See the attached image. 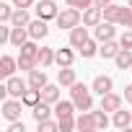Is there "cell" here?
Returning <instances> with one entry per match:
<instances>
[{"instance_id": "ab89813d", "label": "cell", "mask_w": 132, "mask_h": 132, "mask_svg": "<svg viewBox=\"0 0 132 132\" xmlns=\"http://www.w3.org/2000/svg\"><path fill=\"white\" fill-rule=\"evenodd\" d=\"M124 101H129V104H132V86H127V88H124Z\"/></svg>"}, {"instance_id": "83f0119b", "label": "cell", "mask_w": 132, "mask_h": 132, "mask_svg": "<svg viewBox=\"0 0 132 132\" xmlns=\"http://www.w3.org/2000/svg\"><path fill=\"white\" fill-rule=\"evenodd\" d=\"M21 54H26V57H34L36 60V54H39V47H36V39H29V42H23L21 47Z\"/></svg>"}, {"instance_id": "e0dca14e", "label": "cell", "mask_w": 132, "mask_h": 132, "mask_svg": "<svg viewBox=\"0 0 132 132\" xmlns=\"http://www.w3.org/2000/svg\"><path fill=\"white\" fill-rule=\"evenodd\" d=\"M75 122H78V129H80V132H93V129H96V117H93V111H80V117H78Z\"/></svg>"}, {"instance_id": "7402d4cb", "label": "cell", "mask_w": 132, "mask_h": 132, "mask_svg": "<svg viewBox=\"0 0 132 132\" xmlns=\"http://www.w3.org/2000/svg\"><path fill=\"white\" fill-rule=\"evenodd\" d=\"M21 101H23V106H29V109H34L39 101H42V88H31L29 86V91L21 96Z\"/></svg>"}, {"instance_id": "44dd1931", "label": "cell", "mask_w": 132, "mask_h": 132, "mask_svg": "<svg viewBox=\"0 0 132 132\" xmlns=\"http://www.w3.org/2000/svg\"><path fill=\"white\" fill-rule=\"evenodd\" d=\"M42 101H47V104H57L60 101V86H52V83H47L44 88H42Z\"/></svg>"}, {"instance_id": "30bf717a", "label": "cell", "mask_w": 132, "mask_h": 132, "mask_svg": "<svg viewBox=\"0 0 132 132\" xmlns=\"http://www.w3.org/2000/svg\"><path fill=\"white\" fill-rule=\"evenodd\" d=\"M122 101H124L122 96H117L114 91H109V93H104V96H101V109H104V111H111V114H114L117 109H122Z\"/></svg>"}, {"instance_id": "7bdbcfd3", "label": "cell", "mask_w": 132, "mask_h": 132, "mask_svg": "<svg viewBox=\"0 0 132 132\" xmlns=\"http://www.w3.org/2000/svg\"><path fill=\"white\" fill-rule=\"evenodd\" d=\"M127 5H129V8H132V0H127Z\"/></svg>"}, {"instance_id": "f35d334b", "label": "cell", "mask_w": 132, "mask_h": 132, "mask_svg": "<svg viewBox=\"0 0 132 132\" xmlns=\"http://www.w3.org/2000/svg\"><path fill=\"white\" fill-rule=\"evenodd\" d=\"M13 5H16V8H31L34 0H13Z\"/></svg>"}, {"instance_id": "7c38bea8", "label": "cell", "mask_w": 132, "mask_h": 132, "mask_svg": "<svg viewBox=\"0 0 132 132\" xmlns=\"http://www.w3.org/2000/svg\"><path fill=\"white\" fill-rule=\"evenodd\" d=\"M78 109H75V101H57L54 104V114H57V119H70L73 114H75Z\"/></svg>"}, {"instance_id": "277c9868", "label": "cell", "mask_w": 132, "mask_h": 132, "mask_svg": "<svg viewBox=\"0 0 132 132\" xmlns=\"http://www.w3.org/2000/svg\"><path fill=\"white\" fill-rule=\"evenodd\" d=\"M21 104H23L21 98H13V96L5 98V101H3V117H5L8 122H16V119L21 117Z\"/></svg>"}, {"instance_id": "f546056e", "label": "cell", "mask_w": 132, "mask_h": 132, "mask_svg": "<svg viewBox=\"0 0 132 132\" xmlns=\"http://www.w3.org/2000/svg\"><path fill=\"white\" fill-rule=\"evenodd\" d=\"M34 68H39L34 57H26V54H18V70H26V73H31Z\"/></svg>"}, {"instance_id": "52a82bcc", "label": "cell", "mask_w": 132, "mask_h": 132, "mask_svg": "<svg viewBox=\"0 0 132 132\" xmlns=\"http://www.w3.org/2000/svg\"><path fill=\"white\" fill-rule=\"evenodd\" d=\"M101 18H104V8H98V5H91V8H86V11H83V23H86L88 29L98 26V23H101Z\"/></svg>"}, {"instance_id": "4316f807", "label": "cell", "mask_w": 132, "mask_h": 132, "mask_svg": "<svg viewBox=\"0 0 132 132\" xmlns=\"http://www.w3.org/2000/svg\"><path fill=\"white\" fill-rule=\"evenodd\" d=\"M31 114H34V119H36V122H42V119H49V114H52V104H47V101H39V104L31 109Z\"/></svg>"}, {"instance_id": "9c48e42d", "label": "cell", "mask_w": 132, "mask_h": 132, "mask_svg": "<svg viewBox=\"0 0 132 132\" xmlns=\"http://www.w3.org/2000/svg\"><path fill=\"white\" fill-rule=\"evenodd\" d=\"M5 86H8V93H11L13 98H21V96L29 91V83H23V80L16 78V75H11V78L5 80Z\"/></svg>"}, {"instance_id": "60d3db41", "label": "cell", "mask_w": 132, "mask_h": 132, "mask_svg": "<svg viewBox=\"0 0 132 132\" xmlns=\"http://www.w3.org/2000/svg\"><path fill=\"white\" fill-rule=\"evenodd\" d=\"M93 5H98V8H106V5H111V0H93Z\"/></svg>"}, {"instance_id": "f1b7e54d", "label": "cell", "mask_w": 132, "mask_h": 132, "mask_svg": "<svg viewBox=\"0 0 132 132\" xmlns=\"http://www.w3.org/2000/svg\"><path fill=\"white\" fill-rule=\"evenodd\" d=\"M78 52H80V54H83L86 60H91L93 54H98V44H96L93 39H88V42H86V44H83V47H80Z\"/></svg>"}, {"instance_id": "d6986e66", "label": "cell", "mask_w": 132, "mask_h": 132, "mask_svg": "<svg viewBox=\"0 0 132 132\" xmlns=\"http://www.w3.org/2000/svg\"><path fill=\"white\" fill-rule=\"evenodd\" d=\"M57 80H60V86H73V83H78V75H75V70H73V65H68V68H60V73H57Z\"/></svg>"}, {"instance_id": "b9f144b4", "label": "cell", "mask_w": 132, "mask_h": 132, "mask_svg": "<svg viewBox=\"0 0 132 132\" xmlns=\"http://www.w3.org/2000/svg\"><path fill=\"white\" fill-rule=\"evenodd\" d=\"M124 29H132V16H129V21H127V26Z\"/></svg>"}, {"instance_id": "8992f818", "label": "cell", "mask_w": 132, "mask_h": 132, "mask_svg": "<svg viewBox=\"0 0 132 132\" xmlns=\"http://www.w3.org/2000/svg\"><path fill=\"white\" fill-rule=\"evenodd\" d=\"M114 34H117V29H114V23H111V21H104V23L93 26V36H96V42H98V44H101V42L114 39Z\"/></svg>"}, {"instance_id": "74e56055", "label": "cell", "mask_w": 132, "mask_h": 132, "mask_svg": "<svg viewBox=\"0 0 132 132\" xmlns=\"http://www.w3.org/2000/svg\"><path fill=\"white\" fill-rule=\"evenodd\" d=\"M8 132H26V127H23V122H11V127H8Z\"/></svg>"}, {"instance_id": "2e32d148", "label": "cell", "mask_w": 132, "mask_h": 132, "mask_svg": "<svg viewBox=\"0 0 132 132\" xmlns=\"http://www.w3.org/2000/svg\"><path fill=\"white\" fill-rule=\"evenodd\" d=\"M119 49H122V44H119V42H114V39H109V42H101L98 54H101L104 60H114V57L119 54Z\"/></svg>"}, {"instance_id": "e575fe53", "label": "cell", "mask_w": 132, "mask_h": 132, "mask_svg": "<svg viewBox=\"0 0 132 132\" xmlns=\"http://www.w3.org/2000/svg\"><path fill=\"white\" fill-rule=\"evenodd\" d=\"M119 44H122L124 49H132V29H127V31L119 36Z\"/></svg>"}, {"instance_id": "7a4b0ae2", "label": "cell", "mask_w": 132, "mask_h": 132, "mask_svg": "<svg viewBox=\"0 0 132 132\" xmlns=\"http://www.w3.org/2000/svg\"><path fill=\"white\" fill-rule=\"evenodd\" d=\"M57 26L60 29H75L80 21H83V13H80V8H73V5H68L65 11H60L57 13Z\"/></svg>"}, {"instance_id": "4fadbf2b", "label": "cell", "mask_w": 132, "mask_h": 132, "mask_svg": "<svg viewBox=\"0 0 132 132\" xmlns=\"http://www.w3.org/2000/svg\"><path fill=\"white\" fill-rule=\"evenodd\" d=\"M54 54H57L54 47H39L36 65H39V68H49V65H54Z\"/></svg>"}, {"instance_id": "836d02e7", "label": "cell", "mask_w": 132, "mask_h": 132, "mask_svg": "<svg viewBox=\"0 0 132 132\" xmlns=\"http://www.w3.org/2000/svg\"><path fill=\"white\" fill-rule=\"evenodd\" d=\"M68 5H73V8H80V11H86V8H91L93 5V0H65Z\"/></svg>"}, {"instance_id": "d590c367", "label": "cell", "mask_w": 132, "mask_h": 132, "mask_svg": "<svg viewBox=\"0 0 132 132\" xmlns=\"http://www.w3.org/2000/svg\"><path fill=\"white\" fill-rule=\"evenodd\" d=\"M75 127H78V122H75L73 117H70V119H60V129H62V132H70V129H75Z\"/></svg>"}, {"instance_id": "8fae6325", "label": "cell", "mask_w": 132, "mask_h": 132, "mask_svg": "<svg viewBox=\"0 0 132 132\" xmlns=\"http://www.w3.org/2000/svg\"><path fill=\"white\" fill-rule=\"evenodd\" d=\"M16 68H18V60L16 57H11V54H3L0 57V78H11L13 73H16Z\"/></svg>"}, {"instance_id": "4dcf8cb0", "label": "cell", "mask_w": 132, "mask_h": 132, "mask_svg": "<svg viewBox=\"0 0 132 132\" xmlns=\"http://www.w3.org/2000/svg\"><path fill=\"white\" fill-rule=\"evenodd\" d=\"M93 117H96V129H106V127H109V117H106V111H104V109L93 111Z\"/></svg>"}, {"instance_id": "5bb4252c", "label": "cell", "mask_w": 132, "mask_h": 132, "mask_svg": "<svg viewBox=\"0 0 132 132\" xmlns=\"http://www.w3.org/2000/svg\"><path fill=\"white\" fill-rule=\"evenodd\" d=\"M91 88H93L98 96H104V93H109V91L114 88V80H111L109 75H96L93 83H91Z\"/></svg>"}, {"instance_id": "5b68a950", "label": "cell", "mask_w": 132, "mask_h": 132, "mask_svg": "<svg viewBox=\"0 0 132 132\" xmlns=\"http://www.w3.org/2000/svg\"><path fill=\"white\" fill-rule=\"evenodd\" d=\"M57 13H60V8H57L54 0H39L36 3V16L39 18L49 21V18H57Z\"/></svg>"}, {"instance_id": "ac0fdd59", "label": "cell", "mask_w": 132, "mask_h": 132, "mask_svg": "<svg viewBox=\"0 0 132 132\" xmlns=\"http://www.w3.org/2000/svg\"><path fill=\"white\" fill-rule=\"evenodd\" d=\"M29 39H31L29 26H13V31H11V44H13V47H21V44L29 42Z\"/></svg>"}, {"instance_id": "cb8c5ba5", "label": "cell", "mask_w": 132, "mask_h": 132, "mask_svg": "<svg viewBox=\"0 0 132 132\" xmlns=\"http://www.w3.org/2000/svg\"><path fill=\"white\" fill-rule=\"evenodd\" d=\"M114 62H117L119 70H129V68H132V49H124V47H122L119 54L114 57Z\"/></svg>"}, {"instance_id": "603a6c76", "label": "cell", "mask_w": 132, "mask_h": 132, "mask_svg": "<svg viewBox=\"0 0 132 132\" xmlns=\"http://www.w3.org/2000/svg\"><path fill=\"white\" fill-rule=\"evenodd\" d=\"M114 127H119V129H127L129 124H132V111H124V109H117L114 111Z\"/></svg>"}, {"instance_id": "ba28073f", "label": "cell", "mask_w": 132, "mask_h": 132, "mask_svg": "<svg viewBox=\"0 0 132 132\" xmlns=\"http://www.w3.org/2000/svg\"><path fill=\"white\" fill-rule=\"evenodd\" d=\"M86 42H88V26H86V23H83V26L78 23L75 29H70V44H73L75 49H80Z\"/></svg>"}, {"instance_id": "8d00e7d4", "label": "cell", "mask_w": 132, "mask_h": 132, "mask_svg": "<svg viewBox=\"0 0 132 132\" xmlns=\"http://www.w3.org/2000/svg\"><path fill=\"white\" fill-rule=\"evenodd\" d=\"M11 31H13V26H0V44H5V42H11Z\"/></svg>"}, {"instance_id": "3957f363", "label": "cell", "mask_w": 132, "mask_h": 132, "mask_svg": "<svg viewBox=\"0 0 132 132\" xmlns=\"http://www.w3.org/2000/svg\"><path fill=\"white\" fill-rule=\"evenodd\" d=\"M129 16H132V8L127 5H106L104 8V21H111V23H122V26H127V21H129Z\"/></svg>"}, {"instance_id": "484cf974", "label": "cell", "mask_w": 132, "mask_h": 132, "mask_svg": "<svg viewBox=\"0 0 132 132\" xmlns=\"http://www.w3.org/2000/svg\"><path fill=\"white\" fill-rule=\"evenodd\" d=\"M13 26H29L31 23V16H29V8H16L13 11V18H11Z\"/></svg>"}, {"instance_id": "6da1fadb", "label": "cell", "mask_w": 132, "mask_h": 132, "mask_svg": "<svg viewBox=\"0 0 132 132\" xmlns=\"http://www.w3.org/2000/svg\"><path fill=\"white\" fill-rule=\"evenodd\" d=\"M91 91H93V88H86L83 83H73V86H70V96H73L78 111H91V109H93V96H91Z\"/></svg>"}, {"instance_id": "ee69618b", "label": "cell", "mask_w": 132, "mask_h": 132, "mask_svg": "<svg viewBox=\"0 0 132 132\" xmlns=\"http://www.w3.org/2000/svg\"><path fill=\"white\" fill-rule=\"evenodd\" d=\"M129 73H132V68H129Z\"/></svg>"}, {"instance_id": "d6a6232c", "label": "cell", "mask_w": 132, "mask_h": 132, "mask_svg": "<svg viewBox=\"0 0 132 132\" xmlns=\"http://www.w3.org/2000/svg\"><path fill=\"white\" fill-rule=\"evenodd\" d=\"M13 18V8L8 5V3H0V21H3V23H8Z\"/></svg>"}, {"instance_id": "9a60e30c", "label": "cell", "mask_w": 132, "mask_h": 132, "mask_svg": "<svg viewBox=\"0 0 132 132\" xmlns=\"http://www.w3.org/2000/svg\"><path fill=\"white\" fill-rule=\"evenodd\" d=\"M29 34H31V39H44V36L49 34V26H47V21H44V18H36V21H31V23H29Z\"/></svg>"}, {"instance_id": "d4e9b609", "label": "cell", "mask_w": 132, "mask_h": 132, "mask_svg": "<svg viewBox=\"0 0 132 132\" xmlns=\"http://www.w3.org/2000/svg\"><path fill=\"white\" fill-rule=\"evenodd\" d=\"M54 62L60 65V68H68V65H73V62H75V54H73V49H57V54H54Z\"/></svg>"}, {"instance_id": "1f68e13d", "label": "cell", "mask_w": 132, "mask_h": 132, "mask_svg": "<svg viewBox=\"0 0 132 132\" xmlns=\"http://www.w3.org/2000/svg\"><path fill=\"white\" fill-rule=\"evenodd\" d=\"M36 124H39V132H54V129H60V119H57V122L42 119V122H36Z\"/></svg>"}, {"instance_id": "ffe728a7", "label": "cell", "mask_w": 132, "mask_h": 132, "mask_svg": "<svg viewBox=\"0 0 132 132\" xmlns=\"http://www.w3.org/2000/svg\"><path fill=\"white\" fill-rule=\"evenodd\" d=\"M29 86H31V88H44V86H47V73H44V68H34V70L29 73Z\"/></svg>"}]
</instances>
